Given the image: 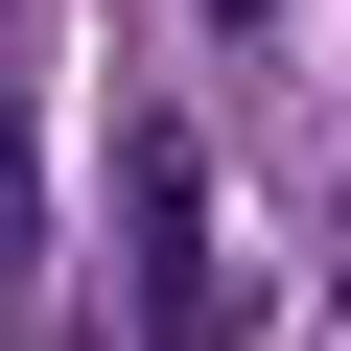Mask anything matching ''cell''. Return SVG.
<instances>
[{"mask_svg":"<svg viewBox=\"0 0 351 351\" xmlns=\"http://www.w3.org/2000/svg\"><path fill=\"white\" fill-rule=\"evenodd\" d=\"M117 234H141V351H211L234 328V234H211V141L188 117L117 141Z\"/></svg>","mask_w":351,"mask_h":351,"instance_id":"obj_1","label":"cell"}]
</instances>
